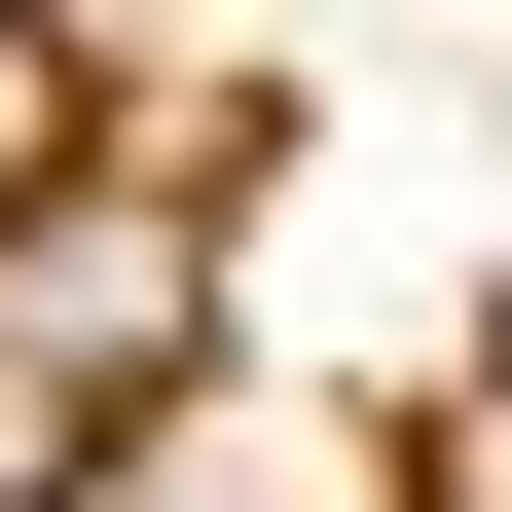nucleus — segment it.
<instances>
[{"instance_id": "obj_1", "label": "nucleus", "mask_w": 512, "mask_h": 512, "mask_svg": "<svg viewBox=\"0 0 512 512\" xmlns=\"http://www.w3.org/2000/svg\"><path fill=\"white\" fill-rule=\"evenodd\" d=\"M0 330H37L110 439H147L183 366H220V183H37V220H0Z\"/></svg>"}, {"instance_id": "obj_2", "label": "nucleus", "mask_w": 512, "mask_h": 512, "mask_svg": "<svg viewBox=\"0 0 512 512\" xmlns=\"http://www.w3.org/2000/svg\"><path fill=\"white\" fill-rule=\"evenodd\" d=\"M37 183H110L74 147V0H0V220H37Z\"/></svg>"}, {"instance_id": "obj_3", "label": "nucleus", "mask_w": 512, "mask_h": 512, "mask_svg": "<svg viewBox=\"0 0 512 512\" xmlns=\"http://www.w3.org/2000/svg\"><path fill=\"white\" fill-rule=\"evenodd\" d=\"M476 439H512V330H476Z\"/></svg>"}]
</instances>
